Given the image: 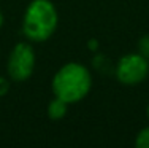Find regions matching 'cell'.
Wrapping results in <instances>:
<instances>
[{
    "mask_svg": "<svg viewBox=\"0 0 149 148\" xmlns=\"http://www.w3.org/2000/svg\"><path fill=\"white\" fill-rule=\"evenodd\" d=\"M10 91V83L8 80H5L3 76H0V97H3Z\"/></svg>",
    "mask_w": 149,
    "mask_h": 148,
    "instance_id": "cell-8",
    "label": "cell"
},
{
    "mask_svg": "<svg viewBox=\"0 0 149 148\" xmlns=\"http://www.w3.org/2000/svg\"><path fill=\"white\" fill-rule=\"evenodd\" d=\"M91 49H95V48H97V41H91Z\"/></svg>",
    "mask_w": 149,
    "mask_h": 148,
    "instance_id": "cell-9",
    "label": "cell"
},
{
    "mask_svg": "<svg viewBox=\"0 0 149 148\" xmlns=\"http://www.w3.org/2000/svg\"><path fill=\"white\" fill-rule=\"evenodd\" d=\"M67 107H68V104H67L65 100H62V99H59V97L52 99L48 105V116L52 119L63 118V116L67 115Z\"/></svg>",
    "mask_w": 149,
    "mask_h": 148,
    "instance_id": "cell-5",
    "label": "cell"
},
{
    "mask_svg": "<svg viewBox=\"0 0 149 148\" xmlns=\"http://www.w3.org/2000/svg\"><path fill=\"white\" fill-rule=\"evenodd\" d=\"M8 75L15 81H26L35 69V51L29 43H17L8 59Z\"/></svg>",
    "mask_w": 149,
    "mask_h": 148,
    "instance_id": "cell-4",
    "label": "cell"
},
{
    "mask_svg": "<svg viewBox=\"0 0 149 148\" xmlns=\"http://www.w3.org/2000/svg\"><path fill=\"white\" fill-rule=\"evenodd\" d=\"M146 113H148V118H149V105H148V110H146Z\"/></svg>",
    "mask_w": 149,
    "mask_h": 148,
    "instance_id": "cell-11",
    "label": "cell"
},
{
    "mask_svg": "<svg viewBox=\"0 0 149 148\" xmlns=\"http://www.w3.org/2000/svg\"><path fill=\"white\" fill-rule=\"evenodd\" d=\"M135 145L138 148H149V128H144L143 131L136 135Z\"/></svg>",
    "mask_w": 149,
    "mask_h": 148,
    "instance_id": "cell-6",
    "label": "cell"
},
{
    "mask_svg": "<svg viewBox=\"0 0 149 148\" xmlns=\"http://www.w3.org/2000/svg\"><path fill=\"white\" fill-rule=\"evenodd\" d=\"M138 53L149 61V34L140 38V41H138Z\"/></svg>",
    "mask_w": 149,
    "mask_h": 148,
    "instance_id": "cell-7",
    "label": "cell"
},
{
    "mask_svg": "<svg viewBox=\"0 0 149 148\" xmlns=\"http://www.w3.org/2000/svg\"><path fill=\"white\" fill-rule=\"evenodd\" d=\"M2 24H3V15H2V11H0V27H2Z\"/></svg>",
    "mask_w": 149,
    "mask_h": 148,
    "instance_id": "cell-10",
    "label": "cell"
},
{
    "mask_svg": "<svg viewBox=\"0 0 149 148\" xmlns=\"http://www.w3.org/2000/svg\"><path fill=\"white\" fill-rule=\"evenodd\" d=\"M92 86V78L87 69L76 62H70L60 67L52 78L54 96L65 100L67 104L83 100Z\"/></svg>",
    "mask_w": 149,
    "mask_h": 148,
    "instance_id": "cell-1",
    "label": "cell"
},
{
    "mask_svg": "<svg viewBox=\"0 0 149 148\" xmlns=\"http://www.w3.org/2000/svg\"><path fill=\"white\" fill-rule=\"evenodd\" d=\"M149 75V61L140 54V53H132L125 54L119 59L118 67H116V76L122 84L127 86H135L141 83Z\"/></svg>",
    "mask_w": 149,
    "mask_h": 148,
    "instance_id": "cell-3",
    "label": "cell"
},
{
    "mask_svg": "<svg viewBox=\"0 0 149 148\" xmlns=\"http://www.w3.org/2000/svg\"><path fill=\"white\" fill-rule=\"evenodd\" d=\"M24 34L32 41H45L57 27V11L49 0H33L24 15Z\"/></svg>",
    "mask_w": 149,
    "mask_h": 148,
    "instance_id": "cell-2",
    "label": "cell"
}]
</instances>
